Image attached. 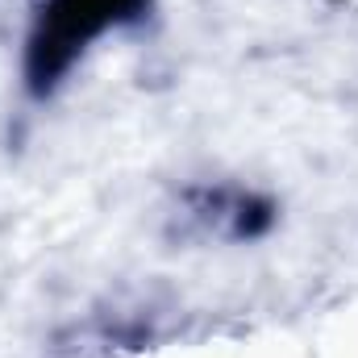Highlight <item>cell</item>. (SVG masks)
Instances as JSON below:
<instances>
[{"label":"cell","instance_id":"cell-1","mask_svg":"<svg viewBox=\"0 0 358 358\" xmlns=\"http://www.w3.org/2000/svg\"><path fill=\"white\" fill-rule=\"evenodd\" d=\"M142 0H50L34 25L25 76L34 92H50L92 42L121 21L138 17Z\"/></svg>","mask_w":358,"mask_h":358}]
</instances>
